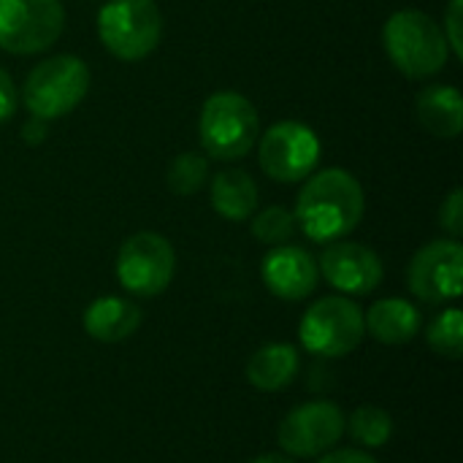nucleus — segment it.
<instances>
[{"label":"nucleus","instance_id":"nucleus-3","mask_svg":"<svg viewBox=\"0 0 463 463\" xmlns=\"http://www.w3.org/2000/svg\"><path fill=\"white\" fill-rule=\"evenodd\" d=\"M260 133L255 106L241 92H214L198 117V138L214 160L244 157Z\"/></svg>","mask_w":463,"mask_h":463},{"label":"nucleus","instance_id":"nucleus-23","mask_svg":"<svg viewBox=\"0 0 463 463\" xmlns=\"http://www.w3.org/2000/svg\"><path fill=\"white\" fill-rule=\"evenodd\" d=\"M439 225L453 236L458 239L463 233V190L456 187L450 190V195L445 198L442 209H439Z\"/></svg>","mask_w":463,"mask_h":463},{"label":"nucleus","instance_id":"nucleus-19","mask_svg":"<svg viewBox=\"0 0 463 463\" xmlns=\"http://www.w3.org/2000/svg\"><path fill=\"white\" fill-rule=\"evenodd\" d=\"M345 429H350V437L364 448H385L393 437V418L380 407L364 404L350 415Z\"/></svg>","mask_w":463,"mask_h":463},{"label":"nucleus","instance_id":"nucleus-13","mask_svg":"<svg viewBox=\"0 0 463 463\" xmlns=\"http://www.w3.org/2000/svg\"><path fill=\"white\" fill-rule=\"evenodd\" d=\"M317 274L315 258L293 244L274 247L260 263L263 285L282 301H304L317 288Z\"/></svg>","mask_w":463,"mask_h":463},{"label":"nucleus","instance_id":"nucleus-27","mask_svg":"<svg viewBox=\"0 0 463 463\" xmlns=\"http://www.w3.org/2000/svg\"><path fill=\"white\" fill-rule=\"evenodd\" d=\"M22 138H24L30 146H38V144L46 138V122L33 117L30 122H24V128H22Z\"/></svg>","mask_w":463,"mask_h":463},{"label":"nucleus","instance_id":"nucleus-24","mask_svg":"<svg viewBox=\"0 0 463 463\" xmlns=\"http://www.w3.org/2000/svg\"><path fill=\"white\" fill-rule=\"evenodd\" d=\"M461 19H463V0H450V3H448V11H445V24H442V33H445V38H448V46H450V52H453L458 60L463 57Z\"/></svg>","mask_w":463,"mask_h":463},{"label":"nucleus","instance_id":"nucleus-20","mask_svg":"<svg viewBox=\"0 0 463 463\" xmlns=\"http://www.w3.org/2000/svg\"><path fill=\"white\" fill-rule=\"evenodd\" d=\"M209 179V163L203 155L198 152H182L171 160L168 165V174H165V182H168V190L174 195H182V198H190L195 195Z\"/></svg>","mask_w":463,"mask_h":463},{"label":"nucleus","instance_id":"nucleus-28","mask_svg":"<svg viewBox=\"0 0 463 463\" xmlns=\"http://www.w3.org/2000/svg\"><path fill=\"white\" fill-rule=\"evenodd\" d=\"M250 463H296L290 456H282V453H266V456H258Z\"/></svg>","mask_w":463,"mask_h":463},{"label":"nucleus","instance_id":"nucleus-5","mask_svg":"<svg viewBox=\"0 0 463 463\" xmlns=\"http://www.w3.org/2000/svg\"><path fill=\"white\" fill-rule=\"evenodd\" d=\"M163 33V16L155 0H109L98 11L100 43L125 62L155 52Z\"/></svg>","mask_w":463,"mask_h":463},{"label":"nucleus","instance_id":"nucleus-22","mask_svg":"<svg viewBox=\"0 0 463 463\" xmlns=\"http://www.w3.org/2000/svg\"><path fill=\"white\" fill-rule=\"evenodd\" d=\"M296 231H298L296 214L290 209H285V206H269V209L258 212L255 220H252V236L260 244H269V247L288 244Z\"/></svg>","mask_w":463,"mask_h":463},{"label":"nucleus","instance_id":"nucleus-26","mask_svg":"<svg viewBox=\"0 0 463 463\" xmlns=\"http://www.w3.org/2000/svg\"><path fill=\"white\" fill-rule=\"evenodd\" d=\"M317 463H377L369 453L364 450H334L328 456H323Z\"/></svg>","mask_w":463,"mask_h":463},{"label":"nucleus","instance_id":"nucleus-25","mask_svg":"<svg viewBox=\"0 0 463 463\" xmlns=\"http://www.w3.org/2000/svg\"><path fill=\"white\" fill-rule=\"evenodd\" d=\"M14 111H16V87L11 76L0 68V122L11 119Z\"/></svg>","mask_w":463,"mask_h":463},{"label":"nucleus","instance_id":"nucleus-17","mask_svg":"<svg viewBox=\"0 0 463 463\" xmlns=\"http://www.w3.org/2000/svg\"><path fill=\"white\" fill-rule=\"evenodd\" d=\"M298 374V350L285 342H274L260 347L247 361V380L252 388L274 393L288 388Z\"/></svg>","mask_w":463,"mask_h":463},{"label":"nucleus","instance_id":"nucleus-14","mask_svg":"<svg viewBox=\"0 0 463 463\" xmlns=\"http://www.w3.org/2000/svg\"><path fill=\"white\" fill-rule=\"evenodd\" d=\"M138 326H141V309L128 298L103 296L84 309V331L103 345L125 342L138 331Z\"/></svg>","mask_w":463,"mask_h":463},{"label":"nucleus","instance_id":"nucleus-9","mask_svg":"<svg viewBox=\"0 0 463 463\" xmlns=\"http://www.w3.org/2000/svg\"><path fill=\"white\" fill-rule=\"evenodd\" d=\"M258 160L266 176L282 184H293L307 179L320 160V138L317 133L296 119H285L271 125L258 146Z\"/></svg>","mask_w":463,"mask_h":463},{"label":"nucleus","instance_id":"nucleus-8","mask_svg":"<svg viewBox=\"0 0 463 463\" xmlns=\"http://www.w3.org/2000/svg\"><path fill=\"white\" fill-rule=\"evenodd\" d=\"M65 27L60 0H0V49L8 54H38Z\"/></svg>","mask_w":463,"mask_h":463},{"label":"nucleus","instance_id":"nucleus-18","mask_svg":"<svg viewBox=\"0 0 463 463\" xmlns=\"http://www.w3.org/2000/svg\"><path fill=\"white\" fill-rule=\"evenodd\" d=\"M212 206L220 217L241 222L258 209V184L241 168H225L212 179Z\"/></svg>","mask_w":463,"mask_h":463},{"label":"nucleus","instance_id":"nucleus-15","mask_svg":"<svg viewBox=\"0 0 463 463\" xmlns=\"http://www.w3.org/2000/svg\"><path fill=\"white\" fill-rule=\"evenodd\" d=\"M364 328L383 345H407L420 331V312L407 298H383L364 315Z\"/></svg>","mask_w":463,"mask_h":463},{"label":"nucleus","instance_id":"nucleus-4","mask_svg":"<svg viewBox=\"0 0 463 463\" xmlns=\"http://www.w3.org/2000/svg\"><path fill=\"white\" fill-rule=\"evenodd\" d=\"M90 90V68L73 54H54L38 62L24 79V106L35 119H60L71 114Z\"/></svg>","mask_w":463,"mask_h":463},{"label":"nucleus","instance_id":"nucleus-11","mask_svg":"<svg viewBox=\"0 0 463 463\" xmlns=\"http://www.w3.org/2000/svg\"><path fill=\"white\" fill-rule=\"evenodd\" d=\"M407 285L426 304L456 301L463 288V247L458 239H439L418 250L407 269Z\"/></svg>","mask_w":463,"mask_h":463},{"label":"nucleus","instance_id":"nucleus-10","mask_svg":"<svg viewBox=\"0 0 463 463\" xmlns=\"http://www.w3.org/2000/svg\"><path fill=\"white\" fill-rule=\"evenodd\" d=\"M345 415L331 402H307L279 423V448L293 458H315L328 453L345 434Z\"/></svg>","mask_w":463,"mask_h":463},{"label":"nucleus","instance_id":"nucleus-6","mask_svg":"<svg viewBox=\"0 0 463 463\" xmlns=\"http://www.w3.org/2000/svg\"><path fill=\"white\" fill-rule=\"evenodd\" d=\"M364 312L345 296H326L315 301L298 326L304 350L320 358H345L364 339Z\"/></svg>","mask_w":463,"mask_h":463},{"label":"nucleus","instance_id":"nucleus-21","mask_svg":"<svg viewBox=\"0 0 463 463\" xmlns=\"http://www.w3.org/2000/svg\"><path fill=\"white\" fill-rule=\"evenodd\" d=\"M429 347L448 358V361H458L463 355V312L461 309H445L442 315H437L426 331Z\"/></svg>","mask_w":463,"mask_h":463},{"label":"nucleus","instance_id":"nucleus-1","mask_svg":"<svg viewBox=\"0 0 463 463\" xmlns=\"http://www.w3.org/2000/svg\"><path fill=\"white\" fill-rule=\"evenodd\" d=\"M366 209L361 182L345 168H326L307 179L296 198V222L307 239L331 244L355 231Z\"/></svg>","mask_w":463,"mask_h":463},{"label":"nucleus","instance_id":"nucleus-12","mask_svg":"<svg viewBox=\"0 0 463 463\" xmlns=\"http://www.w3.org/2000/svg\"><path fill=\"white\" fill-rule=\"evenodd\" d=\"M317 271L331 288L350 296H366L383 282V260L377 252L355 241H331L320 255Z\"/></svg>","mask_w":463,"mask_h":463},{"label":"nucleus","instance_id":"nucleus-7","mask_svg":"<svg viewBox=\"0 0 463 463\" xmlns=\"http://www.w3.org/2000/svg\"><path fill=\"white\" fill-rule=\"evenodd\" d=\"M176 271V252L171 241L160 233L141 231L122 241L117 252V279L119 285L141 298L160 296Z\"/></svg>","mask_w":463,"mask_h":463},{"label":"nucleus","instance_id":"nucleus-16","mask_svg":"<svg viewBox=\"0 0 463 463\" xmlns=\"http://www.w3.org/2000/svg\"><path fill=\"white\" fill-rule=\"evenodd\" d=\"M418 119L420 125L439 138H456L463 128V98L453 84H431L426 87L418 100Z\"/></svg>","mask_w":463,"mask_h":463},{"label":"nucleus","instance_id":"nucleus-2","mask_svg":"<svg viewBox=\"0 0 463 463\" xmlns=\"http://www.w3.org/2000/svg\"><path fill=\"white\" fill-rule=\"evenodd\" d=\"M383 43L391 62L410 79H426L448 65L450 46L442 27L418 8H404L388 16Z\"/></svg>","mask_w":463,"mask_h":463}]
</instances>
